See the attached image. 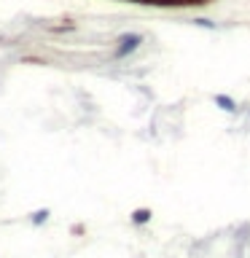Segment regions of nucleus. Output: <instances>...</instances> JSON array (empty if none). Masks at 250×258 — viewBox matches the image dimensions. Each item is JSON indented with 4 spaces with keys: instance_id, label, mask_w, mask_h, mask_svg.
<instances>
[{
    "instance_id": "obj_1",
    "label": "nucleus",
    "mask_w": 250,
    "mask_h": 258,
    "mask_svg": "<svg viewBox=\"0 0 250 258\" xmlns=\"http://www.w3.org/2000/svg\"><path fill=\"white\" fill-rule=\"evenodd\" d=\"M118 43L121 46L116 48V56H127L129 51H135V48L143 43V35H137V32H132V35H121Z\"/></svg>"
},
{
    "instance_id": "obj_2",
    "label": "nucleus",
    "mask_w": 250,
    "mask_h": 258,
    "mask_svg": "<svg viewBox=\"0 0 250 258\" xmlns=\"http://www.w3.org/2000/svg\"><path fill=\"white\" fill-rule=\"evenodd\" d=\"M215 105H218V108H223L226 113H234V110H237V102H234L231 97H226V94H215Z\"/></svg>"
},
{
    "instance_id": "obj_3",
    "label": "nucleus",
    "mask_w": 250,
    "mask_h": 258,
    "mask_svg": "<svg viewBox=\"0 0 250 258\" xmlns=\"http://www.w3.org/2000/svg\"><path fill=\"white\" fill-rule=\"evenodd\" d=\"M132 221H135V223H140V226H143V223H148V221H151V210H145V207H140V210H135Z\"/></svg>"
},
{
    "instance_id": "obj_4",
    "label": "nucleus",
    "mask_w": 250,
    "mask_h": 258,
    "mask_svg": "<svg viewBox=\"0 0 250 258\" xmlns=\"http://www.w3.org/2000/svg\"><path fill=\"white\" fill-rule=\"evenodd\" d=\"M46 218H48V210H38V213H32V223H43L46 221Z\"/></svg>"
},
{
    "instance_id": "obj_5",
    "label": "nucleus",
    "mask_w": 250,
    "mask_h": 258,
    "mask_svg": "<svg viewBox=\"0 0 250 258\" xmlns=\"http://www.w3.org/2000/svg\"><path fill=\"white\" fill-rule=\"evenodd\" d=\"M197 24H199V27H205V30H213V27H215V24L207 22V19H197Z\"/></svg>"
}]
</instances>
